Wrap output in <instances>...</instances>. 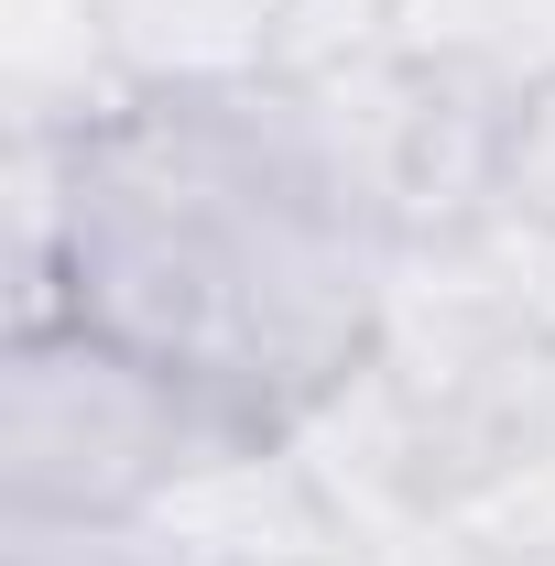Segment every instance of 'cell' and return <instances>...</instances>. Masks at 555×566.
<instances>
[{
	"mask_svg": "<svg viewBox=\"0 0 555 566\" xmlns=\"http://www.w3.org/2000/svg\"><path fill=\"white\" fill-rule=\"evenodd\" d=\"M490 197L512 218H534V229H555V76H534L490 120Z\"/></svg>",
	"mask_w": 555,
	"mask_h": 566,
	"instance_id": "obj_3",
	"label": "cell"
},
{
	"mask_svg": "<svg viewBox=\"0 0 555 566\" xmlns=\"http://www.w3.org/2000/svg\"><path fill=\"white\" fill-rule=\"evenodd\" d=\"M381 305L392 175L316 87L175 76L22 142V316L132 338L273 447L370 359Z\"/></svg>",
	"mask_w": 555,
	"mask_h": 566,
	"instance_id": "obj_1",
	"label": "cell"
},
{
	"mask_svg": "<svg viewBox=\"0 0 555 566\" xmlns=\"http://www.w3.org/2000/svg\"><path fill=\"white\" fill-rule=\"evenodd\" d=\"M273 436L175 381L87 316H22L0 359V523H98L132 534L197 480L262 469Z\"/></svg>",
	"mask_w": 555,
	"mask_h": 566,
	"instance_id": "obj_2",
	"label": "cell"
}]
</instances>
